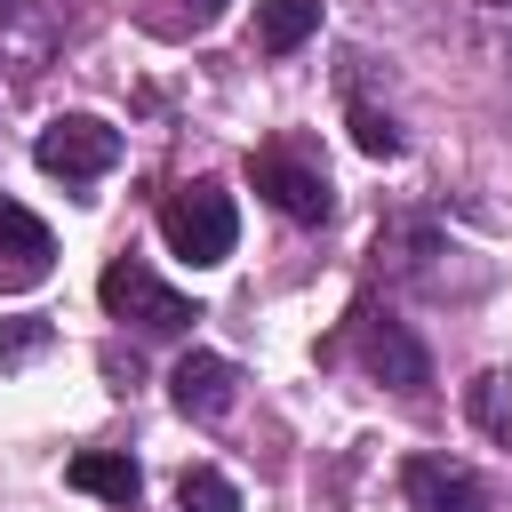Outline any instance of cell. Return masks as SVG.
Here are the masks:
<instances>
[{
	"label": "cell",
	"mask_w": 512,
	"mask_h": 512,
	"mask_svg": "<svg viewBox=\"0 0 512 512\" xmlns=\"http://www.w3.org/2000/svg\"><path fill=\"white\" fill-rule=\"evenodd\" d=\"M32 160H40L48 176H64V184H96V176H112V168H120V128H112V120H96V112H64V120H48V128H40Z\"/></svg>",
	"instance_id": "3"
},
{
	"label": "cell",
	"mask_w": 512,
	"mask_h": 512,
	"mask_svg": "<svg viewBox=\"0 0 512 512\" xmlns=\"http://www.w3.org/2000/svg\"><path fill=\"white\" fill-rule=\"evenodd\" d=\"M320 32V0H264L256 8V48L264 56H288V48H304Z\"/></svg>",
	"instance_id": "12"
},
{
	"label": "cell",
	"mask_w": 512,
	"mask_h": 512,
	"mask_svg": "<svg viewBox=\"0 0 512 512\" xmlns=\"http://www.w3.org/2000/svg\"><path fill=\"white\" fill-rule=\"evenodd\" d=\"M256 192H264L288 224H328V208H336V184H328V168H320L304 144H264V152H256Z\"/></svg>",
	"instance_id": "4"
},
{
	"label": "cell",
	"mask_w": 512,
	"mask_h": 512,
	"mask_svg": "<svg viewBox=\"0 0 512 512\" xmlns=\"http://www.w3.org/2000/svg\"><path fill=\"white\" fill-rule=\"evenodd\" d=\"M48 344H56V328H48L40 312H16V320H0V368L32 360V352H48Z\"/></svg>",
	"instance_id": "15"
},
{
	"label": "cell",
	"mask_w": 512,
	"mask_h": 512,
	"mask_svg": "<svg viewBox=\"0 0 512 512\" xmlns=\"http://www.w3.org/2000/svg\"><path fill=\"white\" fill-rule=\"evenodd\" d=\"M216 16H224V0H184V8H176V24H168V32H208V24H216Z\"/></svg>",
	"instance_id": "17"
},
{
	"label": "cell",
	"mask_w": 512,
	"mask_h": 512,
	"mask_svg": "<svg viewBox=\"0 0 512 512\" xmlns=\"http://www.w3.org/2000/svg\"><path fill=\"white\" fill-rule=\"evenodd\" d=\"M464 408H472V424H480L488 440H504V448H512V376H496V368H488V376H472V384H464Z\"/></svg>",
	"instance_id": "13"
},
{
	"label": "cell",
	"mask_w": 512,
	"mask_h": 512,
	"mask_svg": "<svg viewBox=\"0 0 512 512\" xmlns=\"http://www.w3.org/2000/svg\"><path fill=\"white\" fill-rule=\"evenodd\" d=\"M64 480H72L80 496H104V504H120V512L144 496V472H136V456H128V448H80V456L64 464Z\"/></svg>",
	"instance_id": "10"
},
{
	"label": "cell",
	"mask_w": 512,
	"mask_h": 512,
	"mask_svg": "<svg viewBox=\"0 0 512 512\" xmlns=\"http://www.w3.org/2000/svg\"><path fill=\"white\" fill-rule=\"evenodd\" d=\"M64 40V16L48 0H0V56H16V72H40Z\"/></svg>",
	"instance_id": "8"
},
{
	"label": "cell",
	"mask_w": 512,
	"mask_h": 512,
	"mask_svg": "<svg viewBox=\"0 0 512 512\" xmlns=\"http://www.w3.org/2000/svg\"><path fill=\"white\" fill-rule=\"evenodd\" d=\"M160 240L184 256V264H224L232 256V240H240V208H232V192L224 184H184V192H168V208H160Z\"/></svg>",
	"instance_id": "1"
},
{
	"label": "cell",
	"mask_w": 512,
	"mask_h": 512,
	"mask_svg": "<svg viewBox=\"0 0 512 512\" xmlns=\"http://www.w3.org/2000/svg\"><path fill=\"white\" fill-rule=\"evenodd\" d=\"M96 296H104V312L112 320H136L144 336H184L200 312H192V296H176L168 280H152L136 256H112L104 264V280H96Z\"/></svg>",
	"instance_id": "2"
},
{
	"label": "cell",
	"mask_w": 512,
	"mask_h": 512,
	"mask_svg": "<svg viewBox=\"0 0 512 512\" xmlns=\"http://www.w3.org/2000/svg\"><path fill=\"white\" fill-rule=\"evenodd\" d=\"M48 272H56V232H48L32 208L0 200V296H24V288H40Z\"/></svg>",
	"instance_id": "6"
},
{
	"label": "cell",
	"mask_w": 512,
	"mask_h": 512,
	"mask_svg": "<svg viewBox=\"0 0 512 512\" xmlns=\"http://www.w3.org/2000/svg\"><path fill=\"white\" fill-rule=\"evenodd\" d=\"M352 352H360V368H368L376 384H392V392H424V384H432L424 344H416L392 312H376V304H360V312H352Z\"/></svg>",
	"instance_id": "5"
},
{
	"label": "cell",
	"mask_w": 512,
	"mask_h": 512,
	"mask_svg": "<svg viewBox=\"0 0 512 512\" xmlns=\"http://www.w3.org/2000/svg\"><path fill=\"white\" fill-rule=\"evenodd\" d=\"M168 392H176V408H184V416H224V408H232V392H240V368H232L224 352H184V360H176V376H168Z\"/></svg>",
	"instance_id": "9"
},
{
	"label": "cell",
	"mask_w": 512,
	"mask_h": 512,
	"mask_svg": "<svg viewBox=\"0 0 512 512\" xmlns=\"http://www.w3.org/2000/svg\"><path fill=\"white\" fill-rule=\"evenodd\" d=\"M400 488H408V512H488L480 480L464 464H448V456H408Z\"/></svg>",
	"instance_id": "7"
},
{
	"label": "cell",
	"mask_w": 512,
	"mask_h": 512,
	"mask_svg": "<svg viewBox=\"0 0 512 512\" xmlns=\"http://www.w3.org/2000/svg\"><path fill=\"white\" fill-rule=\"evenodd\" d=\"M376 256H384L392 272H432V256H448V240H440L424 216H392V224L376 232Z\"/></svg>",
	"instance_id": "11"
},
{
	"label": "cell",
	"mask_w": 512,
	"mask_h": 512,
	"mask_svg": "<svg viewBox=\"0 0 512 512\" xmlns=\"http://www.w3.org/2000/svg\"><path fill=\"white\" fill-rule=\"evenodd\" d=\"M352 136H360V152H376V160H392V152H400V128H392L376 104H352Z\"/></svg>",
	"instance_id": "16"
},
{
	"label": "cell",
	"mask_w": 512,
	"mask_h": 512,
	"mask_svg": "<svg viewBox=\"0 0 512 512\" xmlns=\"http://www.w3.org/2000/svg\"><path fill=\"white\" fill-rule=\"evenodd\" d=\"M176 504H184V512H240V488H232L224 472H208V464H192V472L176 480Z\"/></svg>",
	"instance_id": "14"
}]
</instances>
